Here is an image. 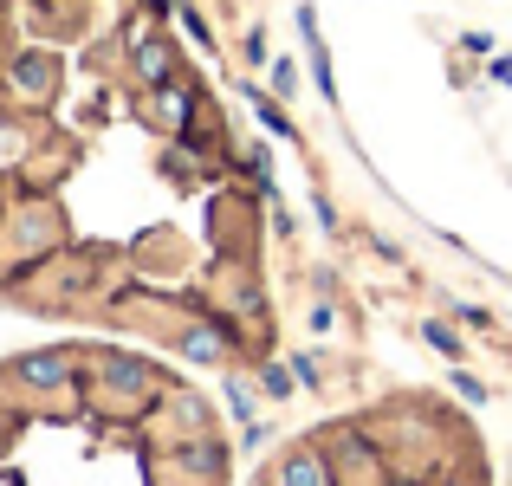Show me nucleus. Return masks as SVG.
<instances>
[{
	"label": "nucleus",
	"instance_id": "2eb2a0df",
	"mask_svg": "<svg viewBox=\"0 0 512 486\" xmlns=\"http://www.w3.org/2000/svg\"><path fill=\"white\" fill-rule=\"evenodd\" d=\"M299 91V65L292 59H273V98H292Z\"/></svg>",
	"mask_w": 512,
	"mask_h": 486
},
{
	"label": "nucleus",
	"instance_id": "f8f14e48",
	"mask_svg": "<svg viewBox=\"0 0 512 486\" xmlns=\"http://www.w3.org/2000/svg\"><path fill=\"white\" fill-rule=\"evenodd\" d=\"M422 337H428V344L441 350V357H454V363H461V337H454V331H448L441 318H428V324H422Z\"/></svg>",
	"mask_w": 512,
	"mask_h": 486
},
{
	"label": "nucleus",
	"instance_id": "20e7f679",
	"mask_svg": "<svg viewBox=\"0 0 512 486\" xmlns=\"http://www.w3.org/2000/svg\"><path fill=\"white\" fill-rule=\"evenodd\" d=\"M201 91L188 78H169V85H150V124H163L169 137H188V117H195Z\"/></svg>",
	"mask_w": 512,
	"mask_h": 486
},
{
	"label": "nucleus",
	"instance_id": "f257e3e1",
	"mask_svg": "<svg viewBox=\"0 0 512 486\" xmlns=\"http://www.w3.org/2000/svg\"><path fill=\"white\" fill-rule=\"evenodd\" d=\"M91 383H98V402H124V409H137L143 396H156L163 389V376L150 370L143 357H91Z\"/></svg>",
	"mask_w": 512,
	"mask_h": 486
},
{
	"label": "nucleus",
	"instance_id": "0eeeda50",
	"mask_svg": "<svg viewBox=\"0 0 512 486\" xmlns=\"http://www.w3.org/2000/svg\"><path fill=\"white\" fill-rule=\"evenodd\" d=\"M279 486H338V480H331V454L318 448V441L292 448L286 461H279Z\"/></svg>",
	"mask_w": 512,
	"mask_h": 486
},
{
	"label": "nucleus",
	"instance_id": "423d86ee",
	"mask_svg": "<svg viewBox=\"0 0 512 486\" xmlns=\"http://www.w3.org/2000/svg\"><path fill=\"white\" fill-rule=\"evenodd\" d=\"M175 350H182L188 363H227V350H234V337H227V324H214V312L201 324H188V331H175Z\"/></svg>",
	"mask_w": 512,
	"mask_h": 486
},
{
	"label": "nucleus",
	"instance_id": "aec40b11",
	"mask_svg": "<svg viewBox=\"0 0 512 486\" xmlns=\"http://www.w3.org/2000/svg\"><path fill=\"white\" fill-rule=\"evenodd\" d=\"M454 486H461V480H454Z\"/></svg>",
	"mask_w": 512,
	"mask_h": 486
},
{
	"label": "nucleus",
	"instance_id": "7ed1b4c3",
	"mask_svg": "<svg viewBox=\"0 0 512 486\" xmlns=\"http://www.w3.org/2000/svg\"><path fill=\"white\" fill-rule=\"evenodd\" d=\"M130 72H137V85H169V78H182V52H175L169 33H143L130 39Z\"/></svg>",
	"mask_w": 512,
	"mask_h": 486
},
{
	"label": "nucleus",
	"instance_id": "6ab92c4d",
	"mask_svg": "<svg viewBox=\"0 0 512 486\" xmlns=\"http://www.w3.org/2000/svg\"><path fill=\"white\" fill-rule=\"evenodd\" d=\"M493 78H500V85H512V59H493Z\"/></svg>",
	"mask_w": 512,
	"mask_h": 486
},
{
	"label": "nucleus",
	"instance_id": "dca6fc26",
	"mask_svg": "<svg viewBox=\"0 0 512 486\" xmlns=\"http://www.w3.org/2000/svg\"><path fill=\"white\" fill-rule=\"evenodd\" d=\"M305 324H312V331H318V337H325V331H331V324H338V305H331V299H318V305H312V312H305Z\"/></svg>",
	"mask_w": 512,
	"mask_h": 486
},
{
	"label": "nucleus",
	"instance_id": "a211bd4d",
	"mask_svg": "<svg viewBox=\"0 0 512 486\" xmlns=\"http://www.w3.org/2000/svg\"><path fill=\"white\" fill-rule=\"evenodd\" d=\"M247 65H266V33H247Z\"/></svg>",
	"mask_w": 512,
	"mask_h": 486
},
{
	"label": "nucleus",
	"instance_id": "9b49d317",
	"mask_svg": "<svg viewBox=\"0 0 512 486\" xmlns=\"http://www.w3.org/2000/svg\"><path fill=\"white\" fill-rule=\"evenodd\" d=\"M175 13H182V26H188V39H195V46H214V26L201 20L195 0H175Z\"/></svg>",
	"mask_w": 512,
	"mask_h": 486
},
{
	"label": "nucleus",
	"instance_id": "4468645a",
	"mask_svg": "<svg viewBox=\"0 0 512 486\" xmlns=\"http://www.w3.org/2000/svg\"><path fill=\"white\" fill-rule=\"evenodd\" d=\"M448 383H454V396H461V402H474V409H480V402H487V383H480V376H467V370H454V376H448Z\"/></svg>",
	"mask_w": 512,
	"mask_h": 486
},
{
	"label": "nucleus",
	"instance_id": "9d476101",
	"mask_svg": "<svg viewBox=\"0 0 512 486\" xmlns=\"http://www.w3.org/2000/svg\"><path fill=\"white\" fill-rule=\"evenodd\" d=\"M260 389H266V396H292V389H299L292 363H260Z\"/></svg>",
	"mask_w": 512,
	"mask_h": 486
},
{
	"label": "nucleus",
	"instance_id": "f3484780",
	"mask_svg": "<svg viewBox=\"0 0 512 486\" xmlns=\"http://www.w3.org/2000/svg\"><path fill=\"white\" fill-rule=\"evenodd\" d=\"M292 363V376H299V383H318V357H305V350H299V357H286Z\"/></svg>",
	"mask_w": 512,
	"mask_h": 486
},
{
	"label": "nucleus",
	"instance_id": "39448f33",
	"mask_svg": "<svg viewBox=\"0 0 512 486\" xmlns=\"http://www.w3.org/2000/svg\"><path fill=\"white\" fill-rule=\"evenodd\" d=\"M7 376H13V383H26V389H65L78 376V363L65 357V350H33V357H13Z\"/></svg>",
	"mask_w": 512,
	"mask_h": 486
},
{
	"label": "nucleus",
	"instance_id": "ddd939ff",
	"mask_svg": "<svg viewBox=\"0 0 512 486\" xmlns=\"http://www.w3.org/2000/svg\"><path fill=\"white\" fill-rule=\"evenodd\" d=\"M227 409H234V422H253V389L240 376H227Z\"/></svg>",
	"mask_w": 512,
	"mask_h": 486
},
{
	"label": "nucleus",
	"instance_id": "f03ea898",
	"mask_svg": "<svg viewBox=\"0 0 512 486\" xmlns=\"http://www.w3.org/2000/svg\"><path fill=\"white\" fill-rule=\"evenodd\" d=\"M59 52H46V46H26V52H13L7 59V85L20 91L26 104H46L52 91H59Z\"/></svg>",
	"mask_w": 512,
	"mask_h": 486
},
{
	"label": "nucleus",
	"instance_id": "6e6552de",
	"mask_svg": "<svg viewBox=\"0 0 512 486\" xmlns=\"http://www.w3.org/2000/svg\"><path fill=\"white\" fill-rule=\"evenodd\" d=\"M247 104H253V117H260V130L266 137H279V143H292L299 130H292V117L279 111V98H266V91H247Z\"/></svg>",
	"mask_w": 512,
	"mask_h": 486
},
{
	"label": "nucleus",
	"instance_id": "1a4fd4ad",
	"mask_svg": "<svg viewBox=\"0 0 512 486\" xmlns=\"http://www.w3.org/2000/svg\"><path fill=\"white\" fill-rule=\"evenodd\" d=\"M305 65H312V78H318V98L338 104V78H331V52H325V39H305Z\"/></svg>",
	"mask_w": 512,
	"mask_h": 486
}]
</instances>
